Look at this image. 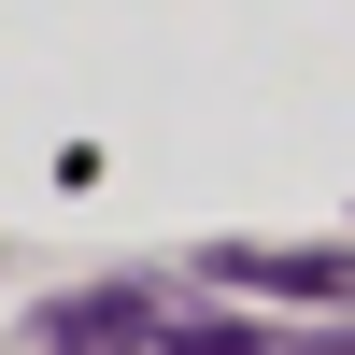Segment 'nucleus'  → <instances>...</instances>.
<instances>
[{
	"mask_svg": "<svg viewBox=\"0 0 355 355\" xmlns=\"http://www.w3.org/2000/svg\"><path fill=\"white\" fill-rule=\"evenodd\" d=\"M214 284H270V299H313V313H355V242H199Z\"/></svg>",
	"mask_w": 355,
	"mask_h": 355,
	"instance_id": "f257e3e1",
	"label": "nucleus"
},
{
	"mask_svg": "<svg viewBox=\"0 0 355 355\" xmlns=\"http://www.w3.org/2000/svg\"><path fill=\"white\" fill-rule=\"evenodd\" d=\"M299 355H355V313H341V327H313V341H299Z\"/></svg>",
	"mask_w": 355,
	"mask_h": 355,
	"instance_id": "20e7f679",
	"label": "nucleus"
},
{
	"mask_svg": "<svg viewBox=\"0 0 355 355\" xmlns=\"http://www.w3.org/2000/svg\"><path fill=\"white\" fill-rule=\"evenodd\" d=\"M157 341V313H142V284H85V299L43 313V355H142Z\"/></svg>",
	"mask_w": 355,
	"mask_h": 355,
	"instance_id": "f03ea898",
	"label": "nucleus"
},
{
	"mask_svg": "<svg viewBox=\"0 0 355 355\" xmlns=\"http://www.w3.org/2000/svg\"><path fill=\"white\" fill-rule=\"evenodd\" d=\"M171 355H270L256 327H227V313H199V327H171Z\"/></svg>",
	"mask_w": 355,
	"mask_h": 355,
	"instance_id": "7ed1b4c3",
	"label": "nucleus"
}]
</instances>
